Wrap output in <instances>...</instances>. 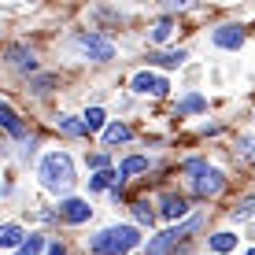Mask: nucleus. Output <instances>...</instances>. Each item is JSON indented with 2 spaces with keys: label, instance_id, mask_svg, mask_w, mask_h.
Segmentation results:
<instances>
[{
  "label": "nucleus",
  "instance_id": "6ab92c4d",
  "mask_svg": "<svg viewBox=\"0 0 255 255\" xmlns=\"http://www.w3.org/2000/svg\"><path fill=\"white\" fill-rule=\"evenodd\" d=\"M170 33H174V22H170V19H163V22H155V30H152V41H155V45H163V41L170 37Z\"/></svg>",
  "mask_w": 255,
  "mask_h": 255
},
{
  "label": "nucleus",
  "instance_id": "f3484780",
  "mask_svg": "<svg viewBox=\"0 0 255 255\" xmlns=\"http://www.w3.org/2000/svg\"><path fill=\"white\" fill-rule=\"evenodd\" d=\"M133 215H137V222H144V226L155 222V211H152V204H148V200H137V204H133Z\"/></svg>",
  "mask_w": 255,
  "mask_h": 255
},
{
  "label": "nucleus",
  "instance_id": "a211bd4d",
  "mask_svg": "<svg viewBox=\"0 0 255 255\" xmlns=\"http://www.w3.org/2000/svg\"><path fill=\"white\" fill-rule=\"evenodd\" d=\"M19 241H22V230H19V226H4V230H0V244H4V248H15Z\"/></svg>",
  "mask_w": 255,
  "mask_h": 255
},
{
  "label": "nucleus",
  "instance_id": "423d86ee",
  "mask_svg": "<svg viewBox=\"0 0 255 255\" xmlns=\"http://www.w3.org/2000/svg\"><path fill=\"white\" fill-rule=\"evenodd\" d=\"M82 52H89L93 59H111L115 56V48H111V41H104V37H96V33H82V37L74 41Z\"/></svg>",
  "mask_w": 255,
  "mask_h": 255
},
{
  "label": "nucleus",
  "instance_id": "4468645a",
  "mask_svg": "<svg viewBox=\"0 0 255 255\" xmlns=\"http://www.w3.org/2000/svg\"><path fill=\"white\" fill-rule=\"evenodd\" d=\"M185 211H189V204L181 196H163V215L166 218H181Z\"/></svg>",
  "mask_w": 255,
  "mask_h": 255
},
{
  "label": "nucleus",
  "instance_id": "2eb2a0df",
  "mask_svg": "<svg viewBox=\"0 0 255 255\" xmlns=\"http://www.w3.org/2000/svg\"><path fill=\"white\" fill-rule=\"evenodd\" d=\"M211 248H215L218 255H222V252H233V248H237V237H233V233H215V237H211Z\"/></svg>",
  "mask_w": 255,
  "mask_h": 255
},
{
  "label": "nucleus",
  "instance_id": "412c9836",
  "mask_svg": "<svg viewBox=\"0 0 255 255\" xmlns=\"http://www.w3.org/2000/svg\"><path fill=\"white\" fill-rule=\"evenodd\" d=\"M252 215H255V196L241 200V207H233V218H237V222H244V218H252Z\"/></svg>",
  "mask_w": 255,
  "mask_h": 255
},
{
  "label": "nucleus",
  "instance_id": "7ed1b4c3",
  "mask_svg": "<svg viewBox=\"0 0 255 255\" xmlns=\"http://www.w3.org/2000/svg\"><path fill=\"white\" fill-rule=\"evenodd\" d=\"M185 170L192 174V189L200 192V196H218L222 192V185H226V178L215 170V166H207V163H200V159H192Z\"/></svg>",
  "mask_w": 255,
  "mask_h": 255
},
{
  "label": "nucleus",
  "instance_id": "b1692460",
  "mask_svg": "<svg viewBox=\"0 0 255 255\" xmlns=\"http://www.w3.org/2000/svg\"><path fill=\"white\" fill-rule=\"evenodd\" d=\"M41 248H45V241H41V237H30V241H26V244H22V248L15 252V255H37Z\"/></svg>",
  "mask_w": 255,
  "mask_h": 255
},
{
  "label": "nucleus",
  "instance_id": "0eeeda50",
  "mask_svg": "<svg viewBox=\"0 0 255 255\" xmlns=\"http://www.w3.org/2000/svg\"><path fill=\"white\" fill-rule=\"evenodd\" d=\"M89 215H93V207L85 204V200H63L59 204V218L70 226H78V222H89Z\"/></svg>",
  "mask_w": 255,
  "mask_h": 255
},
{
  "label": "nucleus",
  "instance_id": "39448f33",
  "mask_svg": "<svg viewBox=\"0 0 255 255\" xmlns=\"http://www.w3.org/2000/svg\"><path fill=\"white\" fill-rule=\"evenodd\" d=\"M170 85H166V78L152 74V70H140V74H133V93L140 96H163Z\"/></svg>",
  "mask_w": 255,
  "mask_h": 255
},
{
  "label": "nucleus",
  "instance_id": "6e6552de",
  "mask_svg": "<svg viewBox=\"0 0 255 255\" xmlns=\"http://www.w3.org/2000/svg\"><path fill=\"white\" fill-rule=\"evenodd\" d=\"M215 45L218 48H241L244 45V30L241 26H218L215 30Z\"/></svg>",
  "mask_w": 255,
  "mask_h": 255
},
{
  "label": "nucleus",
  "instance_id": "20e7f679",
  "mask_svg": "<svg viewBox=\"0 0 255 255\" xmlns=\"http://www.w3.org/2000/svg\"><path fill=\"white\" fill-rule=\"evenodd\" d=\"M196 226H200V218H192V222L178 226V230H166V233H159L155 241H148V255H166V252H170V248H174V244H178L185 233H192V230H196Z\"/></svg>",
  "mask_w": 255,
  "mask_h": 255
},
{
  "label": "nucleus",
  "instance_id": "393cba45",
  "mask_svg": "<svg viewBox=\"0 0 255 255\" xmlns=\"http://www.w3.org/2000/svg\"><path fill=\"white\" fill-rule=\"evenodd\" d=\"M52 85H56V78H37V82H33V93H48Z\"/></svg>",
  "mask_w": 255,
  "mask_h": 255
},
{
  "label": "nucleus",
  "instance_id": "f8f14e48",
  "mask_svg": "<svg viewBox=\"0 0 255 255\" xmlns=\"http://www.w3.org/2000/svg\"><path fill=\"white\" fill-rule=\"evenodd\" d=\"M144 170H148V159H144V155H129V159L119 163V174H122V178H129V174H144Z\"/></svg>",
  "mask_w": 255,
  "mask_h": 255
},
{
  "label": "nucleus",
  "instance_id": "cd10ccee",
  "mask_svg": "<svg viewBox=\"0 0 255 255\" xmlns=\"http://www.w3.org/2000/svg\"><path fill=\"white\" fill-rule=\"evenodd\" d=\"M248 255H255V248H252V252H248Z\"/></svg>",
  "mask_w": 255,
  "mask_h": 255
},
{
  "label": "nucleus",
  "instance_id": "a878e982",
  "mask_svg": "<svg viewBox=\"0 0 255 255\" xmlns=\"http://www.w3.org/2000/svg\"><path fill=\"white\" fill-rule=\"evenodd\" d=\"M244 155H248V159H255V140H252V137L244 140Z\"/></svg>",
  "mask_w": 255,
  "mask_h": 255
},
{
  "label": "nucleus",
  "instance_id": "dca6fc26",
  "mask_svg": "<svg viewBox=\"0 0 255 255\" xmlns=\"http://www.w3.org/2000/svg\"><path fill=\"white\" fill-rule=\"evenodd\" d=\"M59 129L70 137H82L85 133V122H78V119H70V115H59Z\"/></svg>",
  "mask_w": 255,
  "mask_h": 255
},
{
  "label": "nucleus",
  "instance_id": "f03ea898",
  "mask_svg": "<svg viewBox=\"0 0 255 255\" xmlns=\"http://www.w3.org/2000/svg\"><path fill=\"white\" fill-rule=\"evenodd\" d=\"M37 174H41V185L52 189V192H67L74 185V163H70V155H63V152L45 155Z\"/></svg>",
  "mask_w": 255,
  "mask_h": 255
},
{
  "label": "nucleus",
  "instance_id": "bb28decb",
  "mask_svg": "<svg viewBox=\"0 0 255 255\" xmlns=\"http://www.w3.org/2000/svg\"><path fill=\"white\" fill-rule=\"evenodd\" d=\"M48 255H67V252L59 248V244H52V248H48Z\"/></svg>",
  "mask_w": 255,
  "mask_h": 255
},
{
  "label": "nucleus",
  "instance_id": "9b49d317",
  "mask_svg": "<svg viewBox=\"0 0 255 255\" xmlns=\"http://www.w3.org/2000/svg\"><path fill=\"white\" fill-rule=\"evenodd\" d=\"M119 185H122V174L119 170H100L89 181V189H119Z\"/></svg>",
  "mask_w": 255,
  "mask_h": 255
},
{
  "label": "nucleus",
  "instance_id": "aec40b11",
  "mask_svg": "<svg viewBox=\"0 0 255 255\" xmlns=\"http://www.w3.org/2000/svg\"><path fill=\"white\" fill-rule=\"evenodd\" d=\"M82 122H85V129L93 133V129H100V126H104V111H100V108H89V111H85V119H82Z\"/></svg>",
  "mask_w": 255,
  "mask_h": 255
},
{
  "label": "nucleus",
  "instance_id": "f257e3e1",
  "mask_svg": "<svg viewBox=\"0 0 255 255\" xmlns=\"http://www.w3.org/2000/svg\"><path fill=\"white\" fill-rule=\"evenodd\" d=\"M140 244L137 226H111V230H100L93 237V255H129Z\"/></svg>",
  "mask_w": 255,
  "mask_h": 255
},
{
  "label": "nucleus",
  "instance_id": "1a4fd4ad",
  "mask_svg": "<svg viewBox=\"0 0 255 255\" xmlns=\"http://www.w3.org/2000/svg\"><path fill=\"white\" fill-rule=\"evenodd\" d=\"M7 59H11L15 70H37V59H33V52H26V48H11Z\"/></svg>",
  "mask_w": 255,
  "mask_h": 255
},
{
  "label": "nucleus",
  "instance_id": "ddd939ff",
  "mask_svg": "<svg viewBox=\"0 0 255 255\" xmlns=\"http://www.w3.org/2000/svg\"><path fill=\"white\" fill-rule=\"evenodd\" d=\"M104 140H108V144H122V140H129V126H126V122H111V126L104 129Z\"/></svg>",
  "mask_w": 255,
  "mask_h": 255
},
{
  "label": "nucleus",
  "instance_id": "9d476101",
  "mask_svg": "<svg viewBox=\"0 0 255 255\" xmlns=\"http://www.w3.org/2000/svg\"><path fill=\"white\" fill-rule=\"evenodd\" d=\"M0 122H4V129L11 137H22V122H19V115L11 111V104H0Z\"/></svg>",
  "mask_w": 255,
  "mask_h": 255
},
{
  "label": "nucleus",
  "instance_id": "5701e85b",
  "mask_svg": "<svg viewBox=\"0 0 255 255\" xmlns=\"http://www.w3.org/2000/svg\"><path fill=\"white\" fill-rule=\"evenodd\" d=\"M189 111H204V96H189L178 104V115H189Z\"/></svg>",
  "mask_w": 255,
  "mask_h": 255
},
{
  "label": "nucleus",
  "instance_id": "4be33fe9",
  "mask_svg": "<svg viewBox=\"0 0 255 255\" xmlns=\"http://www.w3.org/2000/svg\"><path fill=\"white\" fill-rule=\"evenodd\" d=\"M155 63H163V67H181L185 63V52H166V56H155Z\"/></svg>",
  "mask_w": 255,
  "mask_h": 255
}]
</instances>
